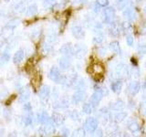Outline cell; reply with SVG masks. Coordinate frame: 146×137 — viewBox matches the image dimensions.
Segmentation results:
<instances>
[{"label":"cell","instance_id":"cell-16","mask_svg":"<svg viewBox=\"0 0 146 137\" xmlns=\"http://www.w3.org/2000/svg\"><path fill=\"white\" fill-rule=\"evenodd\" d=\"M91 70H92V72L95 75H102L104 68L103 66L100 65V63H95L91 66Z\"/></svg>","mask_w":146,"mask_h":137},{"label":"cell","instance_id":"cell-20","mask_svg":"<svg viewBox=\"0 0 146 137\" xmlns=\"http://www.w3.org/2000/svg\"><path fill=\"white\" fill-rule=\"evenodd\" d=\"M41 80H42V78L39 74H36V75H34V78L33 80H32V84L35 87L36 89H38L40 87V82H41Z\"/></svg>","mask_w":146,"mask_h":137},{"label":"cell","instance_id":"cell-23","mask_svg":"<svg viewBox=\"0 0 146 137\" xmlns=\"http://www.w3.org/2000/svg\"><path fill=\"white\" fill-rule=\"evenodd\" d=\"M26 6H25V4L24 3H22V2H19L18 3L17 6L15 7V9H16V11L18 12V13H23V12H25L26 11Z\"/></svg>","mask_w":146,"mask_h":137},{"label":"cell","instance_id":"cell-4","mask_svg":"<svg viewBox=\"0 0 146 137\" xmlns=\"http://www.w3.org/2000/svg\"><path fill=\"white\" fill-rule=\"evenodd\" d=\"M50 119H51L52 123L56 127L62 126L64 122H65V117H64L61 113H58V112H54L52 114V116L50 117Z\"/></svg>","mask_w":146,"mask_h":137},{"label":"cell","instance_id":"cell-30","mask_svg":"<svg viewBox=\"0 0 146 137\" xmlns=\"http://www.w3.org/2000/svg\"><path fill=\"white\" fill-rule=\"evenodd\" d=\"M111 48L112 50H114V51H116V52L119 51V45H118L117 42H112L111 44Z\"/></svg>","mask_w":146,"mask_h":137},{"label":"cell","instance_id":"cell-29","mask_svg":"<svg viewBox=\"0 0 146 137\" xmlns=\"http://www.w3.org/2000/svg\"><path fill=\"white\" fill-rule=\"evenodd\" d=\"M57 40V36L55 34H51L48 37V43H52V42H55V41Z\"/></svg>","mask_w":146,"mask_h":137},{"label":"cell","instance_id":"cell-31","mask_svg":"<svg viewBox=\"0 0 146 137\" xmlns=\"http://www.w3.org/2000/svg\"><path fill=\"white\" fill-rule=\"evenodd\" d=\"M3 44H4V39H2L1 38H0V48L2 47Z\"/></svg>","mask_w":146,"mask_h":137},{"label":"cell","instance_id":"cell-25","mask_svg":"<svg viewBox=\"0 0 146 137\" xmlns=\"http://www.w3.org/2000/svg\"><path fill=\"white\" fill-rule=\"evenodd\" d=\"M59 134H60V135H62V136H68L70 132V130H68L67 127L63 126L61 129H60V132H59Z\"/></svg>","mask_w":146,"mask_h":137},{"label":"cell","instance_id":"cell-1","mask_svg":"<svg viewBox=\"0 0 146 137\" xmlns=\"http://www.w3.org/2000/svg\"><path fill=\"white\" fill-rule=\"evenodd\" d=\"M97 127H98V121L95 118L89 117L88 119H86L83 127L85 132H90V134H93L96 131V129H97Z\"/></svg>","mask_w":146,"mask_h":137},{"label":"cell","instance_id":"cell-14","mask_svg":"<svg viewBox=\"0 0 146 137\" xmlns=\"http://www.w3.org/2000/svg\"><path fill=\"white\" fill-rule=\"evenodd\" d=\"M38 6H36V4H31L29 7H26L25 13L27 17H33L38 13Z\"/></svg>","mask_w":146,"mask_h":137},{"label":"cell","instance_id":"cell-3","mask_svg":"<svg viewBox=\"0 0 146 137\" xmlns=\"http://www.w3.org/2000/svg\"><path fill=\"white\" fill-rule=\"evenodd\" d=\"M39 98L42 100H48V98L51 95V90H50V87L48 85H42L40 86L39 88Z\"/></svg>","mask_w":146,"mask_h":137},{"label":"cell","instance_id":"cell-8","mask_svg":"<svg viewBox=\"0 0 146 137\" xmlns=\"http://www.w3.org/2000/svg\"><path fill=\"white\" fill-rule=\"evenodd\" d=\"M25 59V51L23 49H18L15 52L13 56V59L12 61L14 62V64H16V65H18V64H20L23 61H24Z\"/></svg>","mask_w":146,"mask_h":137},{"label":"cell","instance_id":"cell-26","mask_svg":"<svg viewBox=\"0 0 146 137\" xmlns=\"http://www.w3.org/2000/svg\"><path fill=\"white\" fill-rule=\"evenodd\" d=\"M23 110L25 112H32V105L29 102H25V104L23 105Z\"/></svg>","mask_w":146,"mask_h":137},{"label":"cell","instance_id":"cell-27","mask_svg":"<svg viewBox=\"0 0 146 137\" xmlns=\"http://www.w3.org/2000/svg\"><path fill=\"white\" fill-rule=\"evenodd\" d=\"M70 117L72 119V120H74V121H78V120H79V119H80V115H79V113H78L76 111L72 112L70 113Z\"/></svg>","mask_w":146,"mask_h":137},{"label":"cell","instance_id":"cell-15","mask_svg":"<svg viewBox=\"0 0 146 137\" xmlns=\"http://www.w3.org/2000/svg\"><path fill=\"white\" fill-rule=\"evenodd\" d=\"M73 53L76 55L77 58H82L85 55V49L83 47H81V45H76V47L73 48Z\"/></svg>","mask_w":146,"mask_h":137},{"label":"cell","instance_id":"cell-28","mask_svg":"<svg viewBox=\"0 0 146 137\" xmlns=\"http://www.w3.org/2000/svg\"><path fill=\"white\" fill-rule=\"evenodd\" d=\"M97 4L100 7H106L109 4V0H97Z\"/></svg>","mask_w":146,"mask_h":137},{"label":"cell","instance_id":"cell-2","mask_svg":"<svg viewBox=\"0 0 146 137\" xmlns=\"http://www.w3.org/2000/svg\"><path fill=\"white\" fill-rule=\"evenodd\" d=\"M48 76L49 78V80H51L54 82H58V83H59L61 79H62L60 70H59L57 66H53V67L50 68Z\"/></svg>","mask_w":146,"mask_h":137},{"label":"cell","instance_id":"cell-32","mask_svg":"<svg viewBox=\"0 0 146 137\" xmlns=\"http://www.w3.org/2000/svg\"><path fill=\"white\" fill-rule=\"evenodd\" d=\"M0 114H1V108H0Z\"/></svg>","mask_w":146,"mask_h":137},{"label":"cell","instance_id":"cell-7","mask_svg":"<svg viewBox=\"0 0 146 137\" xmlns=\"http://www.w3.org/2000/svg\"><path fill=\"white\" fill-rule=\"evenodd\" d=\"M36 119H38V122L41 123V124H47V123L51 122V119H50L48 113L44 111L38 112V114H36Z\"/></svg>","mask_w":146,"mask_h":137},{"label":"cell","instance_id":"cell-10","mask_svg":"<svg viewBox=\"0 0 146 137\" xmlns=\"http://www.w3.org/2000/svg\"><path fill=\"white\" fill-rule=\"evenodd\" d=\"M59 53H61L62 55H65V56H72L73 54V47L71 46L70 43H66L62 45L60 49H59Z\"/></svg>","mask_w":146,"mask_h":137},{"label":"cell","instance_id":"cell-18","mask_svg":"<svg viewBox=\"0 0 146 137\" xmlns=\"http://www.w3.org/2000/svg\"><path fill=\"white\" fill-rule=\"evenodd\" d=\"M40 49H41V52H42L43 54H49L50 52H52L53 47L52 46H50L48 44V42H43L42 44H41Z\"/></svg>","mask_w":146,"mask_h":137},{"label":"cell","instance_id":"cell-12","mask_svg":"<svg viewBox=\"0 0 146 137\" xmlns=\"http://www.w3.org/2000/svg\"><path fill=\"white\" fill-rule=\"evenodd\" d=\"M70 105V100L66 98H62V99H59L56 102H55L54 105V108L56 109H66Z\"/></svg>","mask_w":146,"mask_h":137},{"label":"cell","instance_id":"cell-19","mask_svg":"<svg viewBox=\"0 0 146 137\" xmlns=\"http://www.w3.org/2000/svg\"><path fill=\"white\" fill-rule=\"evenodd\" d=\"M10 61V54L8 52H4L1 56H0V67L5 65L6 63H7Z\"/></svg>","mask_w":146,"mask_h":137},{"label":"cell","instance_id":"cell-11","mask_svg":"<svg viewBox=\"0 0 146 137\" xmlns=\"http://www.w3.org/2000/svg\"><path fill=\"white\" fill-rule=\"evenodd\" d=\"M83 99H84V92L81 90H77L76 92L72 95V97H71V103L76 105L78 103H80V102H82Z\"/></svg>","mask_w":146,"mask_h":137},{"label":"cell","instance_id":"cell-5","mask_svg":"<svg viewBox=\"0 0 146 137\" xmlns=\"http://www.w3.org/2000/svg\"><path fill=\"white\" fill-rule=\"evenodd\" d=\"M59 68H61L62 70H67L70 68L71 65V61H70V56H65L63 55V57L59 59V62H58Z\"/></svg>","mask_w":146,"mask_h":137},{"label":"cell","instance_id":"cell-9","mask_svg":"<svg viewBox=\"0 0 146 137\" xmlns=\"http://www.w3.org/2000/svg\"><path fill=\"white\" fill-rule=\"evenodd\" d=\"M71 34L75 37L76 39H83L85 36V32L81 27L80 26H73L71 27Z\"/></svg>","mask_w":146,"mask_h":137},{"label":"cell","instance_id":"cell-21","mask_svg":"<svg viewBox=\"0 0 146 137\" xmlns=\"http://www.w3.org/2000/svg\"><path fill=\"white\" fill-rule=\"evenodd\" d=\"M93 107L94 106L91 103H85L83 105V107H82V111H83V112L86 114H90V113L92 112Z\"/></svg>","mask_w":146,"mask_h":137},{"label":"cell","instance_id":"cell-6","mask_svg":"<svg viewBox=\"0 0 146 137\" xmlns=\"http://www.w3.org/2000/svg\"><path fill=\"white\" fill-rule=\"evenodd\" d=\"M30 98V90L27 87H24V88H20L19 91V97H18V100L20 102H26L27 100H29Z\"/></svg>","mask_w":146,"mask_h":137},{"label":"cell","instance_id":"cell-17","mask_svg":"<svg viewBox=\"0 0 146 137\" xmlns=\"http://www.w3.org/2000/svg\"><path fill=\"white\" fill-rule=\"evenodd\" d=\"M114 17V10L112 8H107L104 10V17L106 22H111Z\"/></svg>","mask_w":146,"mask_h":137},{"label":"cell","instance_id":"cell-24","mask_svg":"<svg viewBox=\"0 0 146 137\" xmlns=\"http://www.w3.org/2000/svg\"><path fill=\"white\" fill-rule=\"evenodd\" d=\"M111 88L113 90V91H115V92H117V91H120V90L121 89V83L120 81L118 82H114V83L112 84Z\"/></svg>","mask_w":146,"mask_h":137},{"label":"cell","instance_id":"cell-22","mask_svg":"<svg viewBox=\"0 0 146 137\" xmlns=\"http://www.w3.org/2000/svg\"><path fill=\"white\" fill-rule=\"evenodd\" d=\"M56 4L55 0H44L43 1V6L46 9H52Z\"/></svg>","mask_w":146,"mask_h":137},{"label":"cell","instance_id":"cell-13","mask_svg":"<svg viewBox=\"0 0 146 137\" xmlns=\"http://www.w3.org/2000/svg\"><path fill=\"white\" fill-rule=\"evenodd\" d=\"M23 123L25 124V126H29L31 125L34 122V115L32 112H26V115L23 116Z\"/></svg>","mask_w":146,"mask_h":137}]
</instances>
